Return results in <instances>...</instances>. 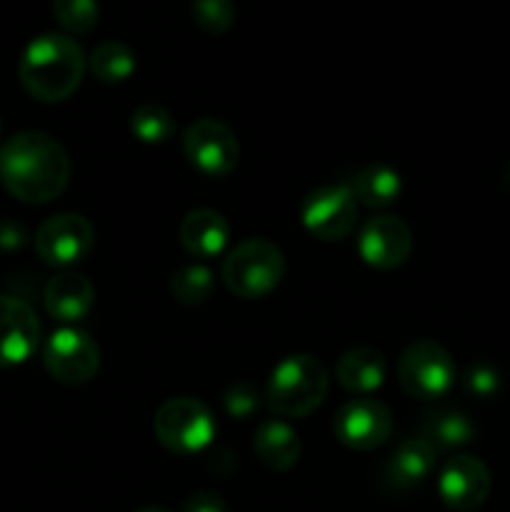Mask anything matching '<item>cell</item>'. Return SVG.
I'll return each instance as SVG.
<instances>
[{"instance_id":"obj_23","label":"cell","mask_w":510,"mask_h":512,"mask_svg":"<svg viewBox=\"0 0 510 512\" xmlns=\"http://www.w3.org/2000/svg\"><path fill=\"white\" fill-rule=\"evenodd\" d=\"M213 290L215 278L213 270H210L208 265H183V268L175 270L173 278H170V295L175 298V303L190 305V308H193V305L208 303Z\"/></svg>"},{"instance_id":"obj_4","label":"cell","mask_w":510,"mask_h":512,"mask_svg":"<svg viewBox=\"0 0 510 512\" xmlns=\"http://www.w3.org/2000/svg\"><path fill=\"white\" fill-rule=\"evenodd\" d=\"M223 283L235 298L258 300L273 293L285 275V255L273 240L248 238L223 260Z\"/></svg>"},{"instance_id":"obj_13","label":"cell","mask_w":510,"mask_h":512,"mask_svg":"<svg viewBox=\"0 0 510 512\" xmlns=\"http://www.w3.org/2000/svg\"><path fill=\"white\" fill-rule=\"evenodd\" d=\"M493 480L488 465L475 455H453L438 473V495L450 510L473 512L488 500Z\"/></svg>"},{"instance_id":"obj_25","label":"cell","mask_w":510,"mask_h":512,"mask_svg":"<svg viewBox=\"0 0 510 512\" xmlns=\"http://www.w3.org/2000/svg\"><path fill=\"white\" fill-rule=\"evenodd\" d=\"M53 15L68 33L85 35L98 23V0H53Z\"/></svg>"},{"instance_id":"obj_10","label":"cell","mask_w":510,"mask_h":512,"mask_svg":"<svg viewBox=\"0 0 510 512\" xmlns=\"http://www.w3.org/2000/svg\"><path fill=\"white\" fill-rule=\"evenodd\" d=\"M333 433L338 443L355 453H368L388 443L393 433V413L378 398H353L340 405L333 418Z\"/></svg>"},{"instance_id":"obj_6","label":"cell","mask_w":510,"mask_h":512,"mask_svg":"<svg viewBox=\"0 0 510 512\" xmlns=\"http://www.w3.org/2000/svg\"><path fill=\"white\" fill-rule=\"evenodd\" d=\"M455 375L453 355L435 340H415L398 358V380L410 398H443L455 385Z\"/></svg>"},{"instance_id":"obj_21","label":"cell","mask_w":510,"mask_h":512,"mask_svg":"<svg viewBox=\"0 0 510 512\" xmlns=\"http://www.w3.org/2000/svg\"><path fill=\"white\" fill-rule=\"evenodd\" d=\"M420 438L428 440L435 450L463 448V445L473 443L475 425L460 410H435V413L425 415L423 425H420Z\"/></svg>"},{"instance_id":"obj_27","label":"cell","mask_w":510,"mask_h":512,"mask_svg":"<svg viewBox=\"0 0 510 512\" xmlns=\"http://www.w3.org/2000/svg\"><path fill=\"white\" fill-rule=\"evenodd\" d=\"M223 408L230 418H250L260 408V393L250 383H233L223 395Z\"/></svg>"},{"instance_id":"obj_7","label":"cell","mask_w":510,"mask_h":512,"mask_svg":"<svg viewBox=\"0 0 510 512\" xmlns=\"http://www.w3.org/2000/svg\"><path fill=\"white\" fill-rule=\"evenodd\" d=\"M43 365L53 380L63 385H85L98 375L100 348L90 333L63 325L43 345Z\"/></svg>"},{"instance_id":"obj_9","label":"cell","mask_w":510,"mask_h":512,"mask_svg":"<svg viewBox=\"0 0 510 512\" xmlns=\"http://www.w3.org/2000/svg\"><path fill=\"white\" fill-rule=\"evenodd\" d=\"M300 220L313 238L325 243L343 240L358 225V200L350 185H323L305 195Z\"/></svg>"},{"instance_id":"obj_2","label":"cell","mask_w":510,"mask_h":512,"mask_svg":"<svg viewBox=\"0 0 510 512\" xmlns=\"http://www.w3.org/2000/svg\"><path fill=\"white\" fill-rule=\"evenodd\" d=\"M88 58L70 35L45 33L30 40L18 63L20 85L38 103H63L83 83Z\"/></svg>"},{"instance_id":"obj_22","label":"cell","mask_w":510,"mask_h":512,"mask_svg":"<svg viewBox=\"0 0 510 512\" xmlns=\"http://www.w3.org/2000/svg\"><path fill=\"white\" fill-rule=\"evenodd\" d=\"M138 68L135 53L120 40H105L88 55V70L100 83H123Z\"/></svg>"},{"instance_id":"obj_18","label":"cell","mask_w":510,"mask_h":512,"mask_svg":"<svg viewBox=\"0 0 510 512\" xmlns=\"http://www.w3.org/2000/svg\"><path fill=\"white\" fill-rule=\"evenodd\" d=\"M388 378V363L383 353L373 348H353L340 355L335 365V380L340 388L353 393L355 398H368L375 390L383 388Z\"/></svg>"},{"instance_id":"obj_11","label":"cell","mask_w":510,"mask_h":512,"mask_svg":"<svg viewBox=\"0 0 510 512\" xmlns=\"http://www.w3.org/2000/svg\"><path fill=\"white\" fill-rule=\"evenodd\" d=\"M95 245V230L88 218L78 213H60L45 220L35 233V250L40 260L53 268L68 270L88 258Z\"/></svg>"},{"instance_id":"obj_19","label":"cell","mask_w":510,"mask_h":512,"mask_svg":"<svg viewBox=\"0 0 510 512\" xmlns=\"http://www.w3.org/2000/svg\"><path fill=\"white\" fill-rule=\"evenodd\" d=\"M253 450L255 458L265 468L275 470V473H285V470L295 468V463L300 460V453H303V445H300L298 433L285 420L268 418L255 430Z\"/></svg>"},{"instance_id":"obj_20","label":"cell","mask_w":510,"mask_h":512,"mask_svg":"<svg viewBox=\"0 0 510 512\" xmlns=\"http://www.w3.org/2000/svg\"><path fill=\"white\" fill-rule=\"evenodd\" d=\"M350 190H353L358 205H365V208H388L403 193V178L390 165L373 163L358 170V175L350 183Z\"/></svg>"},{"instance_id":"obj_14","label":"cell","mask_w":510,"mask_h":512,"mask_svg":"<svg viewBox=\"0 0 510 512\" xmlns=\"http://www.w3.org/2000/svg\"><path fill=\"white\" fill-rule=\"evenodd\" d=\"M40 345V320L25 300L0 295V368L25 363Z\"/></svg>"},{"instance_id":"obj_15","label":"cell","mask_w":510,"mask_h":512,"mask_svg":"<svg viewBox=\"0 0 510 512\" xmlns=\"http://www.w3.org/2000/svg\"><path fill=\"white\" fill-rule=\"evenodd\" d=\"M45 310L50 318L60 320V323H80L85 315L93 310L95 303V288L83 273L75 270H60L55 278L48 280L43 293Z\"/></svg>"},{"instance_id":"obj_16","label":"cell","mask_w":510,"mask_h":512,"mask_svg":"<svg viewBox=\"0 0 510 512\" xmlns=\"http://www.w3.org/2000/svg\"><path fill=\"white\" fill-rule=\"evenodd\" d=\"M180 245L185 253L193 255L195 260H213L225 253L230 240V225L223 218V213L210 208L190 210L180 220Z\"/></svg>"},{"instance_id":"obj_5","label":"cell","mask_w":510,"mask_h":512,"mask_svg":"<svg viewBox=\"0 0 510 512\" xmlns=\"http://www.w3.org/2000/svg\"><path fill=\"white\" fill-rule=\"evenodd\" d=\"M158 443L175 455H195L210 448L215 438L213 413L198 398H170L153 418Z\"/></svg>"},{"instance_id":"obj_31","label":"cell","mask_w":510,"mask_h":512,"mask_svg":"<svg viewBox=\"0 0 510 512\" xmlns=\"http://www.w3.org/2000/svg\"><path fill=\"white\" fill-rule=\"evenodd\" d=\"M0 128H3V125H0Z\"/></svg>"},{"instance_id":"obj_24","label":"cell","mask_w":510,"mask_h":512,"mask_svg":"<svg viewBox=\"0 0 510 512\" xmlns=\"http://www.w3.org/2000/svg\"><path fill=\"white\" fill-rule=\"evenodd\" d=\"M130 130L140 143L160 145L175 135V118L158 103H143L130 115Z\"/></svg>"},{"instance_id":"obj_29","label":"cell","mask_w":510,"mask_h":512,"mask_svg":"<svg viewBox=\"0 0 510 512\" xmlns=\"http://www.w3.org/2000/svg\"><path fill=\"white\" fill-rule=\"evenodd\" d=\"M183 512H225V500L215 490H198L185 500Z\"/></svg>"},{"instance_id":"obj_28","label":"cell","mask_w":510,"mask_h":512,"mask_svg":"<svg viewBox=\"0 0 510 512\" xmlns=\"http://www.w3.org/2000/svg\"><path fill=\"white\" fill-rule=\"evenodd\" d=\"M465 388L475 398H493L500 390V373L488 363L470 365L465 373Z\"/></svg>"},{"instance_id":"obj_12","label":"cell","mask_w":510,"mask_h":512,"mask_svg":"<svg viewBox=\"0 0 510 512\" xmlns=\"http://www.w3.org/2000/svg\"><path fill=\"white\" fill-rule=\"evenodd\" d=\"M355 248L365 265L375 270H395L410 258L413 233L408 225L395 215H375L368 218L358 230Z\"/></svg>"},{"instance_id":"obj_26","label":"cell","mask_w":510,"mask_h":512,"mask_svg":"<svg viewBox=\"0 0 510 512\" xmlns=\"http://www.w3.org/2000/svg\"><path fill=\"white\" fill-rule=\"evenodd\" d=\"M193 20L208 35L228 33L235 23L233 0H195Z\"/></svg>"},{"instance_id":"obj_8","label":"cell","mask_w":510,"mask_h":512,"mask_svg":"<svg viewBox=\"0 0 510 512\" xmlns=\"http://www.w3.org/2000/svg\"><path fill=\"white\" fill-rule=\"evenodd\" d=\"M183 153L198 173L228 178L238 168L240 145L233 130L213 118H200L183 130Z\"/></svg>"},{"instance_id":"obj_3","label":"cell","mask_w":510,"mask_h":512,"mask_svg":"<svg viewBox=\"0 0 510 512\" xmlns=\"http://www.w3.org/2000/svg\"><path fill=\"white\" fill-rule=\"evenodd\" d=\"M328 370L315 355L295 353L273 368L265 388V403L280 418H308L328 395Z\"/></svg>"},{"instance_id":"obj_17","label":"cell","mask_w":510,"mask_h":512,"mask_svg":"<svg viewBox=\"0 0 510 512\" xmlns=\"http://www.w3.org/2000/svg\"><path fill=\"white\" fill-rule=\"evenodd\" d=\"M438 465V450L425 438H408L393 450L385 465V478L395 490L423 485Z\"/></svg>"},{"instance_id":"obj_30","label":"cell","mask_w":510,"mask_h":512,"mask_svg":"<svg viewBox=\"0 0 510 512\" xmlns=\"http://www.w3.org/2000/svg\"><path fill=\"white\" fill-rule=\"evenodd\" d=\"M135 512H168L165 508H140V510H135Z\"/></svg>"},{"instance_id":"obj_1","label":"cell","mask_w":510,"mask_h":512,"mask_svg":"<svg viewBox=\"0 0 510 512\" xmlns=\"http://www.w3.org/2000/svg\"><path fill=\"white\" fill-rule=\"evenodd\" d=\"M70 158L63 145L40 130H23L0 145V183L13 198L43 205L63 195Z\"/></svg>"}]
</instances>
